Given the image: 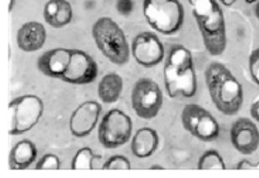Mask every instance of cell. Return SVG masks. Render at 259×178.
<instances>
[{
  "instance_id": "cell-9",
  "label": "cell",
  "mask_w": 259,
  "mask_h": 178,
  "mask_svg": "<svg viewBox=\"0 0 259 178\" xmlns=\"http://www.w3.org/2000/svg\"><path fill=\"white\" fill-rule=\"evenodd\" d=\"M163 101V93L155 80L148 77L137 80L131 93V104L137 116L143 120L156 118Z\"/></svg>"
},
{
  "instance_id": "cell-5",
  "label": "cell",
  "mask_w": 259,
  "mask_h": 178,
  "mask_svg": "<svg viewBox=\"0 0 259 178\" xmlns=\"http://www.w3.org/2000/svg\"><path fill=\"white\" fill-rule=\"evenodd\" d=\"M143 13L147 24L161 34H177L184 25L180 0H143Z\"/></svg>"
},
{
  "instance_id": "cell-4",
  "label": "cell",
  "mask_w": 259,
  "mask_h": 178,
  "mask_svg": "<svg viewBox=\"0 0 259 178\" xmlns=\"http://www.w3.org/2000/svg\"><path fill=\"white\" fill-rule=\"evenodd\" d=\"M92 36L99 51L109 62L124 65L130 62L131 48L126 36L117 22L104 16L95 22Z\"/></svg>"
},
{
  "instance_id": "cell-20",
  "label": "cell",
  "mask_w": 259,
  "mask_h": 178,
  "mask_svg": "<svg viewBox=\"0 0 259 178\" xmlns=\"http://www.w3.org/2000/svg\"><path fill=\"white\" fill-rule=\"evenodd\" d=\"M199 170H225L226 165L217 150H207L200 157L198 161Z\"/></svg>"
},
{
  "instance_id": "cell-2",
  "label": "cell",
  "mask_w": 259,
  "mask_h": 178,
  "mask_svg": "<svg viewBox=\"0 0 259 178\" xmlns=\"http://www.w3.org/2000/svg\"><path fill=\"white\" fill-rule=\"evenodd\" d=\"M165 89L170 98H191L197 92V76L191 52L182 45L170 48L163 67Z\"/></svg>"
},
{
  "instance_id": "cell-3",
  "label": "cell",
  "mask_w": 259,
  "mask_h": 178,
  "mask_svg": "<svg viewBox=\"0 0 259 178\" xmlns=\"http://www.w3.org/2000/svg\"><path fill=\"white\" fill-rule=\"evenodd\" d=\"M206 51L222 55L226 49L227 36L225 14L217 0H188Z\"/></svg>"
},
{
  "instance_id": "cell-18",
  "label": "cell",
  "mask_w": 259,
  "mask_h": 178,
  "mask_svg": "<svg viewBox=\"0 0 259 178\" xmlns=\"http://www.w3.org/2000/svg\"><path fill=\"white\" fill-rule=\"evenodd\" d=\"M38 155L37 147L29 140H22L12 148L9 166L12 170H25L33 164Z\"/></svg>"
},
{
  "instance_id": "cell-27",
  "label": "cell",
  "mask_w": 259,
  "mask_h": 178,
  "mask_svg": "<svg viewBox=\"0 0 259 178\" xmlns=\"http://www.w3.org/2000/svg\"><path fill=\"white\" fill-rule=\"evenodd\" d=\"M250 114L254 121L259 123V96L251 105Z\"/></svg>"
},
{
  "instance_id": "cell-14",
  "label": "cell",
  "mask_w": 259,
  "mask_h": 178,
  "mask_svg": "<svg viewBox=\"0 0 259 178\" xmlns=\"http://www.w3.org/2000/svg\"><path fill=\"white\" fill-rule=\"evenodd\" d=\"M72 49L58 48L46 51L38 59L37 67L41 74L52 78H61L71 61Z\"/></svg>"
},
{
  "instance_id": "cell-16",
  "label": "cell",
  "mask_w": 259,
  "mask_h": 178,
  "mask_svg": "<svg viewBox=\"0 0 259 178\" xmlns=\"http://www.w3.org/2000/svg\"><path fill=\"white\" fill-rule=\"evenodd\" d=\"M73 16V7L68 0H48L44 8V18L52 28L68 26Z\"/></svg>"
},
{
  "instance_id": "cell-22",
  "label": "cell",
  "mask_w": 259,
  "mask_h": 178,
  "mask_svg": "<svg viewBox=\"0 0 259 178\" xmlns=\"http://www.w3.org/2000/svg\"><path fill=\"white\" fill-rule=\"evenodd\" d=\"M103 170H130V159L122 155H114L107 159L102 165Z\"/></svg>"
},
{
  "instance_id": "cell-21",
  "label": "cell",
  "mask_w": 259,
  "mask_h": 178,
  "mask_svg": "<svg viewBox=\"0 0 259 178\" xmlns=\"http://www.w3.org/2000/svg\"><path fill=\"white\" fill-rule=\"evenodd\" d=\"M96 155L90 147H82L75 153L71 168L73 170H92L95 166Z\"/></svg>"
},
{
  "instance_id": "cell-7",
  "label": "cell",
  "mask_w": 259,
  "mask_h": 178,
  "mask_svg": "<svg viewBox=\"0 0 259 178\" xmlns=\"http://www.w3.org/2000/svg\"><path fill=\"white\" fill-rule=\"evenodd\" d=\"M133 131L132 120L119 109L109 110L98 128V141L107 149H116L130 142Z\"/></svg>"
},
{
  "instance_id": "cell-19",
  "label": "cell",
  "mask_w": 259,
  "mask_h": 178,
  "mask_svg": "<svg viewBox=\"0 0 259 178\" xmlns=\"http://www.w3.org/2000/svg\"><path fill=\"white\" fill-rule=\"evenodd\" d=\"M123 89L122 76L116 73L104 75L98 84L97 94L99 99L105 104H113L118 101Z\"/></svg>"
},
{
  "instance_id": "cell-17",
  "label": "cell",
  "mask_w": 259,
  "mask_h": 178,
  "mask_svg": "<svg viewBox=\"0 0 259 178\" xmlns=\"http://www.w3.org/2000/svg\"><path fill=\"white\" fill-rule=\"evenodd\" d=\"M159 144L157 131L151 127H142L137 131L131 141V151L138 158H147L153 156Z\"/></svg>"
},
{
  "instance_id": "cell-26",
  "label": "cell",
  "mask_w": 259,
  "mask_h": 178,
  "mask_svg": "<svg viewBox=\"0 0 259 178\" xmlns=\"http://www.w3.org/2000/svg\"><path fill=\"white\" fill-rule=\"evenodd\" d=\"M237 170H259V161L253 163L248 159H242L237 164Z\"/></svg>"
},
{
  "instance_id": "cell-13",
  "label": "cell",
  "mask_w": 259,
  "mask_h": 178,
  "mask_svg": "<svg viewBox=\"0 0 259 178\" xmlns=\"http://www.w3.org/2000/svg\"><path fill=\"white\" fill-rule=\"evenodd\" d=\"M234 148L242 155H252L259 146V130L256 124L248 118H239L230 129Z\"/></svg>"
},
{
  "instance_id": "cell-10",
  "label": "cell",
  "mask_w": 259,
  "mask_h": 178,
  "mask_svg": "<svg viewBox=\"0 0 259 178\" xmlns=\"http://www.w3.org/2000/svg\"><path fill=\"white\" fill-rule=\"evenodd\" d=\"M131 54L137 63L145 68H152L163 61L165 48L156 33L143 31L132 41Z\"/></svg>"
},
{
  "instance_id": "cell-15",
  "label": "cell",
  "mask_w": 259,
  "mask_h": 178,
  "mask_svg": "<svg viewBox=\"0 0 259 178\" xmlns=\"http://www.w3.org/2000/svg\"><path fill=\"white\" fill-rule=\"evenodd\" d=\"M47 39V28L38 21H29L23 24L16 34L18 48L27 53L40 50L45 46Z\"/></svg>"
},
{
  "instance_id": "cell-28",
  "label": "cell",
  "mask_w": 259,
  "mask_h": 178,
  "mask_svg": "<svg viewBox=\"0 0 259 178\" xmlns=\"http://www.w3.org/2000/svg\"><path fill=\"white\" fill-rule=\"evenodd\" d=\"M221 3L225 6V7H230L234 5L238 0H220ZM247 4H252V3H255L257 0H244Z\"/></svg>"
},
{
  "instance_id": "cell-8",
  "label": "cell",
  "mask_w": 259,
  "mask_h": 178,
  "mask_svg": "<svg viewBox=\"0 0 259 178\" xmlns=\"http://www.w3.org/2000/svg\"><path fill=\"white\" fill-rule=\"evenodd\" d=\"M181 123L191 136L205 143L216 141L221 133L216 118L197 104L185 106L181 113Z\"/></svg>"
},
{
  "instance_id": "cell-30",
  "label": "cell",
  "mask_w": 259,
  "mask_h": 178,
  "mask_svg": "<svg viewBox=\"0 0 259 178\" xmlns=\"http://www.w3.org/2000/svg\"><path fill=\"white\" fill-rule=\"evenodd\" d=\"M150 169L151 170H163L164 167H162L161 165L154 164L152 165Z\"/></svg>"
},
{
  "instance_id": "cell-25",
  "label": "cell",
  "mask_w": 259,
  "mask_h": 178,
  "mask_svg": "<svg viewBox=\"0 0 259 178\" xmlns=\"http://www.w3.org/2000/svg\"><path fill=\"white\" fill-rule=\"evenodd\" d=\"M115 7L118 14L124 17H127L133 13L134 2L133 0H116Z\"/></svg>"
},
{
  "instance_id": "cell-29",
  "label": "cell",
  "mask_w": 259,
  "mask_h": 178,
  "mask_svg": "<svg viewBox=\"0 0 259 178\" xmlns=\"http://www.w3.org/2000/svg\"><path fill=\"white\" fill-rule=\"evenodd\" d=\"M254 14H255V17L257 18V20L259 21V0H257L255 2V6H254Z\"/></svg>"
},
{
  "instance_id": "cell-23",
  "label": "cell",
  "mask_w": 259,
  "mask_h": 178,
  "mask_svg": "<svg viewBox=\"0 0 259 178\" xmlns=\"http://www.w3.org/2000/svg\"><path fill=\"white\" fill-rule=\"evenodd\" d=\"M35 168L37 170H59L61 168V160L54 154H46L38 161Z\"/></svg>"
},
{
  "instance_id": "cell-24",
  "label": "cell",
  "mask_w": 259,
  "mask_h": 178,
  "mask_svg": "<svg viewBox=\"0 0 259 178\" xmlns=\"http://www.w3.org/2000/svg\"><path fill=\"white\" fill-rule=\"evenodd\" d=\"M248 65L252 81L259 86V48L254 49L251 53Z\"/></svg>"
},
{
  "instance_id": "cell-12",
  "label": "cell",
  "mask_w": 259,
  "mask_h": 178,
  "mask_svg": "<svg viewBox=\"0 0 259 178\" xmlns=\"http://www.w3.org/2000/svg\"><path fill=\"white\" fill-rule=\"evenodd\" d=\"M102 111V106L96 101L80 104L72 113L69 121L70 132L75 138L89 136L96 128Z\"/></svg>"
},
{
  "instance_id": "cell-1",
  "label": "cell",
  "mask_w": 259,
  "mask_h": 178,
  "mask_svg": "<svg viewBox=\"0 0 259 178\" xmlns=\"http://www.w3.org/2000/svg\"><path fill=\"white\" fill-rule=\"evenodd\" d=\"M205 80L212 103L226 116L239 112L244 101L243 88L225 64L213 62L206 67Z\"/></svg>"
},
{
  "instance_id": "cell-11",
  "label": "cell",
  "mask_w": 259,
  "mask_h": 178,
  "mask_svg": "<svg viewBox=\"0 0 259 178\" xmlns=\"http://www.w3.org/2000/svg\"><path fill=\"white\" fill-rule=\"evenodd\" d=\"M98 74L96 60L80 49H72L71 61L62 80L73 85H87L94 82Z\"/></svg>"
},
{
  "instance_id": "cell-6",
  "label": "cell",
  "mask_w": 259,
  "mask_h": 178,
  "mask_svg": "<svg viewBox=\"0 0 259 178\" xmlns=\"http://www.w3.org/2000/svg\"><path fill=\"white\" fill-rule=\"evenodd\" d=\"M11 113L10 135L19 136L31 130L44 114L45 105L39 96L25 95L14 98L9 104Z\"/></svg>"
},
{
  "instance_id": "cell-31",
  "label": "cell",
  "mask_w": 259,
  "mask_h": 178,
  "mask_svg": "<svg viewBox=\"0 0 259 178\" xmlns=\"http://www.w3.org/2000/svg\"><path fill=\"white\" fill-rule=\"evenodd\" d=\"M14 3H15V0H10V4H9V12L11 13L14 9Z\"/></svg>"
}]
</instances>
